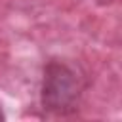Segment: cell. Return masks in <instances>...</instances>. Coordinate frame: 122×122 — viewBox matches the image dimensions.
<instances>
[{"label": "cell", "instance_id": "1", "mask_svg": "<svg viewBox=\"0 0 122 122\" xmlns=\"http://www.w3.org/2000/svg\"><path fill=\"white\" fill-rule=\"evenodd\" d=\"M76 93H78V86L71 71L59 65L48 69L44 80V105L51 109L69 107L76 99Z\"/></svg>", "mask_w": 122, "mask_h": 122}, {"label": "cell", "instance_id": "2", "mask_svg": "<svg viewBox=\"0 0 122 122\" xmlns=\"http://www.w3.org/2000/svg\"><path fill=\"white\" fill-rule=\"evenodd\" d=\"M2 118H4V114H2V111H0V120H2Z\"/></svg>", "mask_w": 122, "mask_h": 122}]
</instances>
